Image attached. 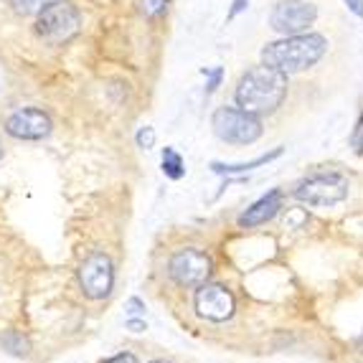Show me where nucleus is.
<instances>
[{
    "instance_id": "16",
    "label": "nucleus",
    "mask_w": 363,
    "mask_h": 363,
    "mask_svg": "<svg viewBox=\"0 0 363 363\" xmlns=\"http://www.w3.org/2000/svg\"><path fill=\"white\" fill-rule=\"evenodd\" d=\"M3 345H6L11 353H16V356H23V353H28V340H26L21 333H8L6 338H3Z\"/></svg>"
},
{
    "instance_id": "19",
    "label": "nucleus",
    "mask_w": 363,
    "mask_h": 363,
    "mask_svg": "<svg viewBox=\"0 0 363 363\" xmlns=\"http://www.w3.org/2000/svg\"><path fill=\"white\" fill-rule=\"evenodd\" d=\"M351 147L358 152V155H363V112H361V117H358L356 128H353V135H351Z\"/></svg>"
},
{
    "instance_id": "5",
    "label": "nucleus",
    "mask_w": 363,
    "mask_h": 363,
    "mask_svg": "<svg viewBox=\"0 0 363 363\" xmlns=\"http://www.w3.org/2000/svg\"><path fill=\"white\" fill-rule=\"evenodd\" d=\"M348 181L340 173H315V176L305 178L303 183H297L295 199L308 203V206H335L340 201L348 199Z\"/></svg>"
},
{
    "instance_id": "12",
    "label": "nucleus",
    "mask_w": 363,
    "mask_h": 363,
    "mask_svg": "<svg viewBox=\"0 0 363 363\" xmlns=\"http://www.w3.org/2000/svg\"><path fill=\"white\" fill-rule=\"evenodd\" d=\"M282 152H285V147H274V150L264 152V155L255 157V160H249V163H211V170L218 173V176H239V173H249V170L272 163V160L282 157Z\"/></svg>"
},
{
    "instance_id": "14",
    "label": "nucleus",
    "mask_w": 363,
    "mask_h": 363,
    "mask_svg": "<svg viewBox=\"0 0 363 363\" xmlns=\"http://www.w3.org/2000/svg\"><path fill=\"white\" fill-rule=\"evenodd\" d=\"M8 3H11V8H13L16 16L28 18V16H38V13H41L46 6H51L54 0H8Z\"/></svg>"
},
{
    "instance_id": "9",
    "label": "nucleus",
    "mask_w": 363,
    "mask_h": 363,
    "mask_svg": "<svg viewBox=\"0 0 363 363\" xmlns=\"http://www.w3.org/2000/svg\"><path fill=\"white\" fill-rule=\"evenodd\" d=\"M79 285L89 300H104L115 285V267L112 259L102 252L89 255L79 267Z\"/></svg>"
},
{
    "instance_id": "4",
    "label": "nucleus",
    "mask_w": 363,
    "mask_h": 363,
    "mask_svg": "<svg viewBox=\"0 0 363 363\" xmlns=\"http://www.w3.org/2000/svg\"><path fill=\"white\" fill-rule=\"evenodd\" d=\"M211 128L213 135L229 145H252L264 133L259 115H252L242 107H226V104L213 112Z\"/></svg>"
},
{
    "instance_id": "7",
    "label": "nucleus",
    "mask_w": 363,
    "mask_h": 363,
    "mask_svg": "<svg viewBox=\"0 0 363 363\" xmlns=\"http://www.w3.org/2000/svg\"><path fill=\"white\" fill-rule=\"evenodd\" d=\"M6 135H11L13 140H23V143H38L46 140L54 130L49 112H43L41 107H21L13 109L11 115L3 122Z\"/></svg>"
},
{
    "instance_id": "18",
    "label": "nucleus",
    "mask_w": 363,
    "mask_h": 363,
    "mask_svg": "<svg viewBox=\"0 0 363 363\" xmlns=\"http://www.w3.org/2000/svg\"><path fill=\"white\" fill-rule=\"evenodd\" d=\"M135 140H138V147H143V150H150V147L155 145V130H152L150 125H145V128L138 130Z\"/></svg>"
},
{
    "instance_id": "15",
    "label": "nucleus",
    "mask_w": 363,
    "mask_h": 363,
    "mask_svg": "<svg viewBox=\"0 0 363 363\" xmlns=\"http://www.w3.org/2000/svg\"><path fill=\"white\" fill-rule=\"evenodd\" d=\"M168 3L170 0H140V13L145 18H157V16H163L168 11Z\"/></svg>"
},
{
    "instance_id": "10",
    "label": "nucleus",
    "mask_w": 363,
    "mask_h": 363,
    "mask_svg": "<svg viewBox=\"0 0 363 363\" xmlns=\"http://www.w3.org/2000/svg\"><path fill=\"white\" fill-rule=\"evenodd\" d=\"M196 313L213 323H224L234 315V295L221 285H203L196 290Z\"/></svg>"
},
{
    "instance_id": "17",
    "label": "nucleus",
    "mask_w": 363,
    "mask_h": 363,
    "mask_svg": "<svg viewBox=\"0 0 363 363\" xmlns=\"http://www.w3.org/2000/svg\"><path fill=\"white\" fill-rule=\"evenodd\" d=\"M203 74H206V99L211 97L213 91L221 86V82H224V69L221 67H213V69H203Z\"/></svg>"
},
{
    "instance_id": "13",
    "label": "nucleus",
    "mask_w": 363,
    "mask_h": 363,
    "mask_svg": "<svg viewBox=\"0 0 363 363\" xmlns=\"http://www.w3.org/2000/svg\"><path fill=\"white\" fill-rule=\"evenodd\" d=\"M160 168H163L165 178H170V181H181V178L186 176V163H183V155L176 147H165Z\"/></svg>"
},
{
    "instance_id": "1",
    "label": "nucleus",
    "mask_w": 363,
    "mask_h": 363,
    "mask_svg": "<svg viewBox=\"0 0 363 363\" xmlns=\"http://www.w3.org/2000/svg\"><path fill=\"white\" fill-rule=\"evenodd\" d=\"M287 74L272 67H252L236 82L234 99L236 107L247 109L252 115H272L287 97Z\"/></svg>"
},
{
    "instance_id": "11",
    "label": "nucleus",
    "mask_w": 363,
    "mask_h": 363,
    "mask_svg": "<svg viewBox=\"0 0 363 363\" xmlns=\"http://www.w3.org/2000/svg\"><path fill=\"white\" fill-rule=\"evenodd\" d=\"M282 201H285L282 191H277V188L269 191V194L262 196L259 201H255V203L239 216V226H242V229H255V226L267 224L269 218L277 216V211L282 208Z\"/></svg>"
},
{
    "instance_id": "6",
    "label": "nucleus",
    "mask_w": 363,
    "mask_h": 363,
    "mask_svg": "<svg viewBox=\"0 0 363 363\" xmlns=\"http://www.w3.org/2000/svg\"><path fill=\"white\" fill-rule=\"evenodd\" d=\"M318 21V8L308 0H279L269 13V28L279 36H297L310 30Z\"/></svg>"
},
{
    "instance_id": "2",
    "label": "nucleus",
    "mask_w": 363,
    "mask_h": 363,
    "mask_svg": "<svg viewBox=\"0 0 363 363\" xmlns=\"http://www.w3.org/2000/svg\"><path fill=\"white\" fill-rule=\"evenodd\" d=\"M328 54V38L323 33H297V36H282L279 41L267 43L262 49V64L272 67L282 74H300L315 67Z\"/></svg>"
},
{
    "instance_id": "25",
    "label": "nucleus",
    "mask_w": 363,
    "mask_h": 363,
    "mask_svg": "<svg viewBox=\"0 0 363 363\" xmlns=\"http://www.w3.org/2000/svg\"><path fill=\"white\" fill-rule=\"evenodd\" d=\"M3 155H6V150H3V140H0V160H3Z\"/></svg>"
},
{
    "instance_id": "20",
    "label": "nucleus",
    "mask_w": 363,
    "mask_h": 363,
    "mask_svg": "<svg viewBox=\"0 0 363 363\" xmlns=\"http://www.w3.org/2000/svg\"><path fill=\"white\" fill-rule=\"evenodd\" d=\"M249 3H252V0H234L229 8V21H234L236 16H242V13L249 8Z\"/></svg>"
},
{
    "instance_id": "26",
    "label": "nucleus",
    "mask_w": 363,
    "mask_h": 363,
    "mask_svg": "<svg viewBox=\"0 0 363 363\" xmlns=\"http://www.w3.org/2000/svg\"><path fill=\"white\" fill-rule=\"evenodd\" d=\"M150 363H170V361H163V358H155V361H150Z\"/></svg>"
},
{
    "instance_id": "8",
    "label": "nucleus",
    "mask_w": 363,
    "mask_h": 363,
    "mask_svg": "<svg viewBox=\"0 0 363 363\" xmlns=\"http://www.w3.org/2000/svg\"><path fill=\"white\" fill-rule=\"evenodd\" d=\"M211 257L206 252H199V249H181L170 257L168 272L173 277V282L181 287H201L203 282H208L211 277Z\"/></svg>"
},
{
    "instance_id": "24",
    "label": "nucleus",
    "mask_w": 363,
    "mask_h": 363,
    "mask_svg": "<svg viewBox=\"0 0 363 363\" xmlns=\"http://www.w3.org/2000/svg\"><path fill=\"white\" fill-rule=\"evenodd\" d=\"M128 328H133V333H140V330H145V323H140V320H128Z\"/></svg>"
},
{
    "instance_id": "21",
    "label": "nucleus",
    "mask_w": 363,
    "mask_h": 363,
    "mask_svg": "<svg viewBox=\"0 0 363 363\" xmlns=\"http://www.w3.org/2000/svg\"><path fill=\"white\" fill-rule=\"evenodd\" d=\"M343 3H345V8L356 16V18L363 21V0H343Z\"/></svg>"
},
{
    "instance_id": "23",
    "label": "nucleus",
    "mask_w": 363,
    "mask_h": 363,
    "mask_svg": "<svg viewBox=\"0 0 363 363\" xmlns=\"http://www.w3.org/2000/svg\"><path fill=\"white\" fill-rule=\"evenodd\" d=\"M104 363H138V358H135L133 353H117V356H112Z\"/></svg>"
},
{
    "instance_id": "22",
    "label": "nucleus",
    "mask_w": 363,
    "mask_h": 363,
    "mask_svg": "<svg viewBox=\"0 0 363 363\" xmlns=\"http://www.w3.org/2000/svg\"><path fill=\"white\" fill-rule=\"evenodd\" d=\"M143 310H145V305L140 303L138 297H133V300L128 303V315H130V318H135V315H143Z\"/></svg>"
},
{
    "instance_id": "3",
    "label": "nucleus",
    "mask_w": 363,
    "mask_h": 363,
    "mask_svg": "<svg viewBox=\"0 0 363 363\" xmlns=\"http://www.w3.org/2000/svg\"><path fill=\"white\" fill-rule=\"evenodd\" d=\"M33 30L49 46H61V43L72 41L82 30V13H79L77 6H72L67 0H54L51 6H46L36 16Z\"/></svg>"
}]
</instances>
